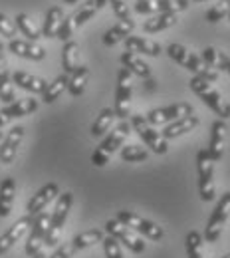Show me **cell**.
I'll list each match as a JSON object with an SVG mask.
<instances>
[{
	"instance_id": "7bdbcfd3",
	"label": "cell",
	"mask_w": 230,
	"mask_h": 258,
	"mask_svg": "<svg viewBox=\"0 0 230 258\" xmlns=\"http://www.w3.org/2000/svg\"><path fill=\"white\" fill-rule=\"evenodd\" d=\"M109 4L113 6V12L119 20H133L131 12H129V6L125 0H109Z\"/></svg>"
},
{
	"instance_id": "ee69618b",
	"label": "cell",
	"mask_w": 230,
	"mask_h": 258,
	"mask_svg": "<svg viewBox=\"0 0 230 258\" xmlns=\"http://www.w3.org/2000/svg\"><path fill=\"white\" fill-rule=\"evenodd\" d=\"M48 258H73V252H71L69 244H62V246H58Z\"/></svg>"
},
{
	"instance_id": "1f68e13d",
	"label": "cell",
	"mask_w": 230,
	"mask_h": 258,
	"mask_svg": "<svg viewBox=\"0 0 230 258\" xmlns=\"http://www.w3.org/2000/svg\"><path fill=\"white\" fill-rule=\"evenodd\" d=\"M177 14H153L145 24H143V30L147 34H155V32H163L167 28L175 26L177 24Z\"/></svg>"
},
{
	"instance_id": "ac0fdd59",
	"label": "cell",
	"mask_w": 230,
	"mask_h": 258,
	"mask_svg": "<svg viewBox=\"0 0 230 258\" xmlns=\"http://www.w3.org/2000/svg\"><path fill=\"white\" fill-rule=\"evenodd\" d=\"M8 50L20 58H26V60H34V62H40L46 58V50L42 46H38L36 42H28V40H10L8 44Z\"/></svg>"
},
{
	"instance_id": "603a6c76",
	"label": "cell",
	"mask_w": 230,
	"mask_h": 258,
	"mask_svg": "<svg viewBox=\"0 0 230 258\" xmlns=\"http://www.w3.org/2000/svg\"><path fill=\"white\" fill-rule=\"evenodd\" d=\"M105 236H103V230H99V228H92V230H84V232H80L78 236H73L67 244H69V248H71V252L73 254H78L80 250H86V248H90V246H94V244H98L101 242Z\"/></svg>"
},
{
	"instance_id": "f35d334b",
	"label": "cell",
	"mask_w": 230,
	"mask_h": 258,
	"mask_svg": "<svg viewBox=\"0 0 230 258\" xmlns=\"http://www.w3.org/2000/svg\"><path fill=\"white\" fill-rule=\"evenodd\" d=\"M228 14H230V0H216V4L206 12V20L210 24H216V22H220Z\"/></svg>"
},
{
	"instance_id": "ffe728a7",
	"label": "cell",
	"mask_w": 230,
	"mask_h": 258,
	"mask_svg": "<svg viewBox=\"0 0 230 258\" xmlns=\"http://www.w3.org/2000/svg\"><path fill=\"white\" fill-rule=\"evenodd\" d=\"M38 99L34 97H24V99H16L14 103L6 105L0 109V113L10 121V119H18V117H24V115H30L38 109Z\"/></svg>"
},
{
	"instance_id": "8d00e7d4",
	"label": "cell",
	"mask_w": 230,
	"mask_h": 258,
	"mask_svg": "<svg viewBox=\"0 0 230 258\" xmlns=\"http://www.w3.org/2000/svg\"><path fill=\"white\" fill-rule=\"evenodd\" d=\"M202 242L204 238L200 236V232L191 230L185 238V248H187V258H202Z\"/></svg>"
},
{
	"instance_id": "d6a6232c",
	"label": "cell",
	"mask_w": 230,
	"mask_h": 258,
	"mask_svg": "<svg viewBox=\"0 0 230 258\" xmlns=\"http://www.w3.org/2000/svg\"><path fill=\"white\" fill-rule=\"evenodd\" d=\"M78 44L73 40H69L64 44V50H62V66H64V72L67 76L73 74L78 68H80V52H78Z\"/></svg>"
},
{
	"instance_id": "7c38bea8",
	"label": "cell",
	"mask_w": 230,
	"mask_h": 258,
	"mask_svg": "<svg viewBox=\"0 0 230 258\" xmlns=\"http://www.w3.org/2000/svg\"><path fill=\"white\" fill-rule=\"evenodd\" d=\"M189 8V0H137V14H177Z\"/></svg>"
},
{
	"instance_id": "6da1fadb",
	"label": "cell",
	"mask_w": 230,
	"mask_h": 258,
	"mask_svg": "<svg viewBox=\"0 0 230 258\" xmlns=\"http://www.w3.org/2000/svg\"><path fill=\"white\" fill-rule=\"evenodd\" d=\"M167 54H169V58H173L179 66L187 68L189 72H193L195 76L206 80V82H210V84L218 80V72H216V70L208 68V66L204 64L202 58L195 56L193 52H189V50H187L185 46H181V44H169V46H167Z\"/></svg>"
},
{
	"instance_id": "ab89813d",
	"label": "cell",
	"mask_w": 230,
	"mask_h": 258,
	"mask_svg": "<svg viewBox=\"0 0 230 258\" xmlns=\"http://www.w3.org/2000/svg\"><path fill=\"white\" fill-rule=\"evenodd\" d=\"M101 244H103V252H105V258H125V256H123V252H121V246H119V242H117L115 238H111V236H105V238L101 240Z\"/></svg>"
},
{
	"instance_id": "836d02e7",
	"label": "cell",
	"mask_w": 230,
	"mask_h": 258,
	"mask_svg": "<svg viewBox=\"0 0 230 258\" xmlns=\"http://www.w3.org/2000/svg\"><path fill=\"white\" fill-rule=\"evenodd\" d=\"M113 121H115V109H113V107H103V109L99 111L98 119H96L94 125H92V137H103L105 131L111 129Z\"/></svg>"
},
{
	"instance_id": "60d3db41",
	"label": "cell",
	"mask_w": 230,
	"mask_h": 258,
	"mask_svg": "<svg viewBox=\"0 0 230 258\" xmlns=\"http://www.w3.org/2000/svg\"><path fill=\"white\" fill-rule=\"evenodd\" d=\"M75 30H78V26H75V22H73V16H67V18H64V22H62V26H60L56 38H60V40H64V42H69Z\"/></svg>"
},
{
	"instance_id": "7dc6e473",
	"label": "cell",
	"mask_w": 230,
	"mask_h": 258,
	"mask_svg": "<svg viewBox=\"0 0 230 258\" xmlns=\"http://www.w3.org/2000/svg\"><path fill=\"white\" fill-rule=\"evenodd\" d=\"M2 50H4V44H2V40H0V52H2Z\"/></svg>"
},
{
	"instance_id": "d590c367",
	"label": "cell",
	"mask_w": 230,
	"mask_h": 258,
	"mask_svg": "<svg viewBox=\"0 0 230 258\" xmlns=\"http://www.w3.org/2000/svg\"><path fill=\"white\" fill-rule=\"evenodd\" d=\"M66 90H67V74H62L52 84H48V88L42 94V101L44 103H52V101H56L58 97L62 96Z\"/></svg>"
},
{
	"instance_id": "74e56055",
	"label": "cell",
	"mask_w": 230,
	"mask_h": 258,
	"mask_svg": "<svg viewBox=\"0 0 230 258\" xmlns=\"http://www.w3.org/2000/svg\"><path fill=\"white\" fill-rule=\"evenodd\" d=\"M149 157V151L141 145H125L121 149V159L127 163H139V161H145Z\"/></svg>"
},
{
	"instance_id": "b9f144b4",
	"label": "cell",
	"mask_w": 230,
	"mask_h": 258,
	"mask_svg": "<svg viewBox=\"0 0 230 258\" xmlns=\"http://www.w3.org/2000/svg\"><path fill=\"white\" fill-rule=\"evenodd\" d=\"M16 22H12L6 14H2L0 12V36H4V38H8V40H14V36H16Z\"/></svg>"
},
{
	"instance_id": "4316f807",
	"label": "cell",
	"mask_w": 230,
	"mask_h": 258,
	"mask_svg": "<svg viewBox=\"0 0 230 258\" xmlns=\"http://www.w3.org/2000/svg\"><path fill=\"white\" fill-rule=\"evenodd\" d=\"M64 18H66L64 10L60 6H52L46 12V20H44V26H42V38H56Z\"/></svg>"
},
{
	"instance_id": "52a82bcc",
	"label": "cell",
	"mask_w": 230,
	"mask_h": 258,
	"mask_svg": "<svg viewBox=\"0 0 230 258\" xmlns=\"http://www.w3.org/2000/svg\"><path fill=\"white\" fill-rule=\"evenodd\" d=\"M115 221H119L121 225L129 226L131 230H137L139 234H143L145 238H149L153 242H159V240L165 238V230L157 223L147 221V219L131 213V211H117L115 213Z\"/></svg>"
},
{
	"instance_id": "9c48e42d",
	"label": "cell",
	"mask_w": 230,
	"mask_h": 258,
	"mask_svg": "<svg viewBox=\"0 0 230 258\" xmlns=\"http://www.w3.org/2000/svg\"><path fill=\"white\" fill-rule=\"evenodd\" d=\"M228 217H230V191H226V193L218 199V203H216V207H214V211H212V215L208 219V225L204 228V236L202 238L206 242H216L220 238V234H222V228L226 225Z\"/></svg>"
},
{
	"instance_id": "f6af8a7d",
	"label": "cell",
	"mask_w": 230,
	"mask_h": 258,
	"mask_svg": "<svg viewBox=\"0 0 230 258\" xmlns=\"http://www.w3.org/2000/svg\"><path fill=\"white\" fill-rule=\"evenodd\" d=\"M32 258H48V254H46L44 250H38V252H36V254H34Z\"/></svg>"
},
{
	"instance_id": "d4e9b609",
	"label": "cell",
	"mask_w": 230,
	"mask_h": 258,
	"mask_svg": "<svg viewBox=\"0 0 230 258\" xmlns=\"http://www.w3.org/2000/svg\"><path fill=\"white\" fill-rule=\"evenodd\" d=\"M0 99L10 105L16 101V94H14V86L10 80V72H8V62L4 52H0Z\"/></svg>"
},
{
	"instance_id": "bcb514c9",
	"label": "cell",
	"mask_w": 230,
	"mask_h": 258,
	"mask_svg": "<svg viewBox=\"0 0 230 258\" xmlns=\"http://www.w3.org/2000/svg\"><path fill=\"white\" fill-rule=\"evenodd\" d=\"M64 2H66V4H75L78 0H64Z\"/></svg>"
},
{
	"instance_id": "30bf717a",
	"label": "cell",
	"mask_w": 230,
	"mask_h": 258,
	"mask_svg": "<svg viewBox=\"0 0 230 258\" xmlns=\"http://www.w3.org/2000/svg\"><path fill=\"white\" fill-rule=\"evenodd\" d=\"M191 113H195L193 105L187 103V101H181V103H171V105H167V107L151 109V111L145 115V119H147L153 127H157V125H169V123H173V121H177V119H181V117H185V115H191Z\"/></svg>"
},
{
	"instance_id": "d6986e66",
	"label": "cell",
	"mask_w": 230,
	"mask_h": 258,
	"mask_svg": "<svg viewBox=\"0 0 230 258\" xmlns=\"http://www.w3.org/2000/svg\"><path fill=\"white\" fill-rule=\"evenodd\" d=\"M125 52L145 54V56L157 58V56L163 52V48H161V44H157V42H153V40H147V38H143V36H129V38L125 40Z\"/></svg>"
},
{
	"instance_id": "e575fe53",
	"label": "cell",
	"mask_w": 230,
	"mask_h": 258,
	"mask_svg": "<svg viewBox=\"0 0 230 258\" xmlns=\"http://www.w3.org/2000/svg\"><path fill=\"white\" fill-rule=\"evenodd\" d=\"M16 28L26 36L28 42H38L42 38V30L36 26V22H34L28 14H18L16 16Z\"/></svg>"
},
{
	"instance_id": "7402d4cb",
	"label": "cell",
	"mask_w": 230,
	"mask_h": 258,
	"mask_svg": "<svg viewBox=\"0 0 230 258\" xmlns=\"http://www.w3.org/2000/svg\"><path fill=\"white\" fill-rule=\"evenodd\" d=\"M12 84H16L18 88L30 92V94H44V90L48 88V82L44 78H38V76H32L28 72H14L12 74Z\"/></svg>"
},
{
	"instance_id": "cb8c5ba5",
	"label": "cell",
	"mask_w": 230,
	"mask_h": 258,
	"mask_svg": "<svg viewBox=\"0 0 230 258\" xmlns=\"http://www.w3.org/2000/svg\"><path fill=\"white\" fill-rule=\"evenodd\" d=\"M133 28H135V20H119L113 28H109L107 32L103 34V44L107 46V48H111V46H115V44H119L121 40H127L129 36H131Z\"/></svg>"
},
{
	"instance_id": "e0dca14e",
	"label": "cell",
	"mask_w": 230,
	"mask_h": 258,
	"mask_svg": "<svg viewBox=\"0 0 230 258\" xmlns=\"http://www.w3.org/2000/svg\"><path fill=\"white\" fill-rule=\"evenodd\" d=\"M30 225H32V219L26 215V217L18 219L14 225L8 226V228L0 234V256H2L4 252H8V250L26 234V230L30 228Z\"/></svg>"
},
{
	"instance_id": "277c9868",
	"label": "cell",
	"mask_w": 230,
	"mask_h": 258,
	"mask_svg": "<svg viewBox=\"0 0 230 258\" xmlns=\"http://www.w3.org/2000/svg\"><path fill=\"white\" fill-rule=\"evenodd\" d=\"M191 90L208 105V109H212L218 115V119H228L230 117V103L210 86V82H206L198 76H193Z\"/></svg>"
},
{
	"instance_id": "4dcf8cb0",
	"label": "cell",
	"mask_w": 230,
	"mask_h": 258,
	"mask_svg": "<svg viewBox=\"0 0 230 258\" xmlns=\"http://www.w3.org/2000/svg\"><path fill=\"white\" fill-rule=\"evenodd\" d=\"M107 2H109V0H88V2H86V4L75 12V14H71V16H73L75 26L80 28V26H84L88 20H92V18L98 14L99 10H101Z\"/></svg>"
},
{
	"instance_id": "83f0119b",
	"label": "cell",
	"mask_w": 230,
	"mask_h": 258,
	"mask_svg": "<svg viewBox=\"0 0 230 258\" xmlns=\"http://www.w3.org/2000/svg\"><path fill=\"white\" fill-rule=\"evenodd\" d=\"M121 64L125 70H129L133 76H137V78H145V80H149L151 78V68L147 62H143L137 54H133V52H123L121 54Z\"/></svg>"
},
{
	"instance_id": "9a60e30c",
	"label": "cell",
	"mask_w": 230,
	"mask_h": 258,
	"mask_svg": "<svg viewBox=\"0 0 230 258\" xmlns=\"http://www.w3.org/2000/svg\"><path fill=\"white\" fill-rule=\"evenodd\" d=\"M24 131L26 129L22 127V125H14L4 135V139L0 143V163L2 165H10V163L14 161L16 153H18V147H20V143L24 139Z\"/></svg>"
},
{
	"instance_id": "816d5d0a",
	"label": "cell",
	"mask_w": 230,
	"mask_h": 258,
	"mask_svg": "<svg viewBox=\"0 0 230 258\" xmlns=\"http://www.w3.org/2000/svg\"><path fill=\"white\" fill-rule=\"evenodd\" d=\"M135 2H137V0H135Z\"/></svg>"
},
{
	"instance_id": "8fae6325",
	"label": "cell",
	"mask_w": 230,
	"mask_h": 258,
	"mask_svg": "<svg viewBox=\"0 0 230 258\" xmlns=\"http://www.w3.org/2000/svg\"><path fill=\"white\" fill-rule=\"evenodd\" d=\"M105 232H107V236L115 238L117 242H121L123 246H127L135 254H143V252H145V242H143V238H141L139 234H135L129 226L121 225L119 221H115V219L105 221Z\"/></svg>"
},
{
	"instance_id": "f1b7e54d",
	"label": "cell",
	"mask_w": 230,
	"mask_h": 258,
	"mask_svg": "<svg viewBox=\"0 0 230 258\" xmlns=\"http://www.w3.org/2000/svg\"><path fill=\"white\" fill-rule=\"evenodd\" d=\"M202 60H204V64L208 66V68H212V70H216V72L222 70V72L230 74V56H226L224 52H220V50H216V48H212V46L204 48Z\"/></svg>"
},
{
	"instance_id": "8992f818",
	"label": "cell",
	"mask_w": 230,
	"mask_h": 258,
	"mask_svg": "<svg viewBox=\"0 0 230 258\" xmlns=\"http://www.w3.org/2000/svg\"><path fill=\"white\" fill-rule=\"evenodd\" d=\"M129 125H131V129L137 131V135L143 139V143H145L153 153L165 155V153L169 151V141L163 139V135L145 119V115H139V113L131 115V123H129Z\"/></svg>"
},
{
	"instance_id": "7a4b0ae2",
	"label": "cell",
	"mask_w": 230,
	"mask_h": 258,
	"mask_svg": "<svg viewBox=\"0 0 230 258\" xmlns=\"http://www.w3.org/2000/svg\"><path fill=\"white\" fill-rule=\"evenodd\" d=\"M129 133H131V125H129L127 121H119L115 127L111 129V131L101 139L98 149H96L94 155H92V163H94L96 167H105V165L109 163V159H111V155H113L117 149H121V145H123V141L127 139Z\"/></svg>"
},
{
	"instance_id": "484cf974",
	"label": "cell",
	"mask_w": 230,
	"mask_h": 258,
	"mask_svg": "<svg viewBox=\"0 0 230 258\" xmlns=\"http://www.w3.org/2000/svg\"><path fill=\"white\" fill-rule=\"evenodd\" d=\"M14 195H16V181L12 177H6L0 183V219H6L12 213Z\"/></svg>"
},
{
	"instance_id": "5b68a950",
	"label": "cell",
	"mask_w": 230,
	"mask_h": 258,
	"mask_svg": "<svg viewBox=\"0 0 230 258\" xmlns=\"http://www.w3.org/2000/svg\"><path fill=\"white\" fill-rule=\"evenodd\" d=\"M197 173H198V195L204 203L216 199V185H214V161L210 159L206 149L197 153Z\"/></svg>"
},
{
	"instance_id": "4fadbf2b",
	"label": "cell",
	"mask_w": 230,
	"mask_h": 258,
	"mask_svg": "<svg viewBox=\"0 0 230 258\" xmlns=\"http://www.w3.org/2000/svg\"><path fill=\"white\" fill-rule=\"evenodd\" d=\"M48 225H50V213L42 211L40 215H36L32 219V225H30V234H28V240H26V246H24V252L28 256H34L38 250H42L44 246V238H46V232H48Z\"/></svg>"
},
{
	"instance_id": "5bb4252c",
	"label": "cell",
	"mask_w": 230,
	"mask_h": 258,
	"mask_svg": "<svg viewBox=\"0 0 230 258\" xmlns=\"http://www.w3.org/2000/svg\"><path fill=\"white\" fill-rule=\"evenodd\" d=\"M58 195H60V187H58L56 183H48V185H44V187L38 189L36 195L28 201L26 215H28L30 219H34V217L40 215V213H42L54 199H58Z\"/></svg>"
},
{
	"instance_id": "681fc988",
	"label": "cell",
	"mask_w": 230,
	"mask_h": 258,
	"mask_svg": "<svg viewBox=\"0 0 230 258\" xmlns=\"http://www.w3.org/2000/svg\"><path fill=\"white\" fill-rule=\"evenodd\" d=\"M222 258H230V252H228V254H224V256H222Z\"/></svg>"
},
{
	"instance_id": "ba28073f",
	"label": "cell",
	"mask_w": 230,
	"mask_h": 258,
	"mask_svg": "<svg viewBox=\"0 0 230 258\" xmlns=\"http://www.w3.org/2000/svg\"><path fill=\"white\" fill-rule=\"evenodd\" d=\"M131 96H133V74L121 68L117 74V90H115V117L125 121L131 115Z\"/></svg>"
},
{
	"instance_id": "2e32d148",
	"label": "cell",
	"mask_w": 230,
	"mask_h": 258,
	"mask_svg": "<svg viewBox=\"0 0 230 258\" xmlns=\"http://www.w3.org/2000/svg\"><path fill=\"white\" fill-rule=\"evenodd\" d=\"M224 143H226V123L224 119H214L210 125V141H208V155L214 163H218L224 155Z\"/></svg>"
},
{
	"instance_id": "44dd1931",
	"label": "cell",
	"mask_w": 230,
	"mask_h": 258,
	"mask_svg": "<svg viewBox=\"0 0 230 258\" xmlns=\"http://www.w3.org/2000/svg\"><path fill=\"white\" fill-rule=\"evenodd\" d=\"M197 125H198V115L197 113H191V115H185V117H181V119H177V121L165 125V129L161 131V135H163V139H167V141H169V139H177V137H181V135L193 131Z\"/></svg>"
},
{
	"instance_id": "c3c4849f",
	"label": "cell",
	"mask_w": 230,
	"mask_h": 258,
	"mask_svg": "<svg viewBox=\"0 0 230 258\" xmlns=\"http://www.w3.org/2000/svg\"><path fill=\"white\" fill-rule=\"evenodd\" d=\"M195 2H208V0H195Z\"/></svg>"
},
{
	"instance_id": "3957f363",
	"label": "cell",
	"mask_w": 230,
	"mask_h": 258,
	"mask_svg": "<svg viewBox=\"0 0 230 258\" xmlns=\"http://www.w3.org/2000/svg\"><path fill=\"white\" fill-rule=\"evenodd\" d=\"M71 205H73V193H60L58 195V201H56V207L50 215V225H48V232H46V238H44V246L46 248H52L56 246V242L60 240V234H62V228L66 225V219L71 211Z\"/></svg>"
},
{
	"instance_id": "f907efd6",
	"label": "cell",
	"mask_w": 230,
	"mask_h": 258,
	"mask_svg": "<svg viewBox=\"0 0 230 258\" xmlns=\"http://www.w3.org/2000/svg\"><path fill=\"white\" fill-rule=\"evenodd\" d=\"M228 18H230V14H228Z\"/></svg>"
},
{
	"instance_id": "f546056e",
	"label": "cell",
	"mask_w": 230,
	"mask_h": 258,
	"mask_svg": "<svg viewBox=\"0 0 230 258\" xmlns=\"http://www.w3.org/2000/svg\"><path fill=\"white\" fill-rule=\"evenodd\" d=\"M88 80H90V68L88 66H80L73 74L67 76V92L75 97L82 96L86 92Z\"/></svg>"
}]
</instances>
